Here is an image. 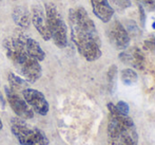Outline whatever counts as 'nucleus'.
Returning <instances> with one entry per match:
<instances>
[{
  "instance_id": "1",
  "label": "nucleus",
  "mask_w": 155,
  "mask_h": 145,
  "mask_svg": "<svg viewBox=\"0 0 155 145\" xmlns=\"http://www.w3.org/2000/svg\"><path fill=\"white\" fill-rule=\"evenodd\" d=\"M71 38L77 51L88 61H95L101 56V40L95 23L82 6L69 11Z\"/></svg>"
},
{
  "instance_id": "2",
  "label": "nucleus",
  "mask_w": 155,
  "mask_h": 145,
  "mask_svg": "<svg viewBox=\"0 0 155 145\" xmlns=\"http://www.w3.org/2000/svg\"><path fill=\"white\" fill-rule=\"evenodd\" d=\"M109 110L108 139L109 145H138V135L133 120L123 115L112 103L107 105Z\"/></svg>"
},
{
  "instance_id": "3",
  "label": "nucleus",
  "mask_w": 155,
  "mask_h": 145,
  "mask_svg": "<svg viewBox=\"0 0 155 145\" xmlns=\"http://www.w3.org/2000/svg\"><path fill=\"white\" fill-rule=\"evenodd\" d=\"M45 19L51 39L56 47L63 49L68 46V27L55 4L45 3Z\"/></svg>"
},
{
  "instance_id": "4",
  "label": "nucleus",
  "mask_w": 155,
  "mask_h": 145,
  "mask_svg": "<svg viewBox=\"0 0 155 145\" xmlns=\"http://www.w3.org/2000/svg\"><path fill=\"white\" fill-rule=\"evenodd\" d=\"M12 133L21 145H49L45 133L37 127L29 125L23 119L14 118L11 123Z\"/></svg>"
},
{
  "instance_id": "5",
  "label": "nucleus",
  "mask_w": 155,
  "mask_h": 145,
  "mask_svg": "<svg viewBox=\"0 0 155 145\" xmlns=\"http://www.w3.org/2000/svg\"><path fill=\"white\" fill-rule=\"evenodd\" d=\"M13 64L18 69L23 78L28 82L35 83L41 78L42 68L40 64L36 58L30 56L28 52H25L23 55H21V57H19Z\"/></svg>"
},
{
  "instance_id": "6",
  "label": "nucleus",
  "mask_w": 155,
  "mask_h": 145,
  "mask_svg": "<svg viewBox=\"0 0 155 145\" xmlns=\"http://www.w3.org/2000/svg\"><path fill=\"white\" fill-rule=\"evenodd\" d=\"M4 90H5V96L8 103L18 118L23 119V120H29L34 116L35 112L33 111V109L25 102V98L19 95L18 92L14 91L8 87H5Z\"/></svg>"
},
{
  "instance_id": "7",
  "label": "nucleus",
  "mask_w": 155,
  "mask_h": 145,
  "mask_svg": "<svg viewBox=\"0 0 155 145\" xmlns=\"http://www.w3.org/2000/svg\"><path fill=\"white\" fill-rule=\"evenodd\" d=\"M109 41L111 45L117 50H124L129 47L131 37L129 35L128 31L124 27L120 21L115 20L109 26L108 31H107Z\"/></svg>"
},
{
  "instance_id": "8",
  "label": "nucleus",
  "mask_w": 155,
  "mask_h": 145,
  "mask_svg": "<svg viewBox=\"0 0 155 145\" xmlns=\"http://www.w3.org/2000/svg\"><path fill=\"white\" fill-rule=\"evenodd\" d=\"M22 98L29 106L33 109V111L40 116H47L49 112V103L45 98V94L41 91L32 88H25L22 91Z\"/></svg>"
},
{
  "instance_id": "9",
  "label": "nucleus",
  "mask_w": 155,
  "mask_h": 145,
  "mask_svg": "<svg viewBox=\"0 0 155 145\" xmlns=\"http://www.w3.org/2000/svg\"><path fill=\"white\" fill-rule=\"evenodd\" d=\"M119 59L127 65L132 66L135 69L143 70L145 67V55L137 47L123 50V52L119 54Z\"/></svg>"
},
{
  "instance_id": "10",
  "label": "nucleus",
  "mask_w": 155,
  "mask_h": 145,
  "mask_svg": "<svg viewBox=\"0 0 155 145\" xmlns=\"http://www.w3.org/2000/svg\"><path fill=\"white\" fill-rule=\"evenodd\" d=\"M31 22L34 25L35 29L40 34V36L43 38V40H51V34H50L49 29H48L45 15L43 14L42 10L40 8H37V6L33 8L31 13Z\"/></svg>"
},
{
  "instance_id": "11",
  "label": "nucleus",
  "mask_w": 155,
  "mask_h": 145,
  "mask_svg": "<svg viewBox=\"0 0 155 145\" xmlns=\"http://www.w3.org/2000/svg\"><path fill=\"white\" fill-rule=\"evenodd\" d=\"M93 13L98 19L108 23L114 15V9L109 0H90Z\"/></svg>"
},
{
  "instance_id": "12",
  "label": "nucleus",
  "mask_w": 155,
  "mask_h": 145,
  "mask_svg": "<svg viewBox=\"0 0 155 145\" xmlns=\"http://www.w3.org/2000/svg\"><path fill=\"white\" fill-rule=\"evenodd\" d=\"M13 20L21 29H28L31 25V14L23 6H16L13 11Z\"/></svg>"
},
{
  "instance_id": "13",
  "label": "nucleus",
  "mask_w": 155,
  "mask_h": 145,
  "mask_svg": "<svg viewBox=\"0 0 155 145\" xmlns=\"http://www.w3.org/2000/svg\"><path fill=\"white\" fill-rule=\"evenodd\" d=\"M25 48L30 56L36 58L38 61H42L45 58V53L41 49L40 45L37 40L31 38V37H25Z\"/></svg>"
},
{
  "instance_id": "14",
  "label": "nucleus",
  "mask_w": 155,
  "mask_h": 145,
  "mask_svg": "<svg viewBox=\"0 0 155 145\" xmlns=\"http://www.w3.org/2000/svg\"><path fill=\"white\" fill-rule=\"evenodd\" d=\"M8 84H10V88L16 92H19V91L22 92L25 88H28L27 81H25V78H20V76L16 75V74L13 73V72L8 73Z\"/></svg>"
},
{
  "instance_id": "15",
  "label": "nucleus",
  "mask_w": 155,
  "mask_h": 145,
  "mask_svg": "<svg viewBox=\"0 0 155 145\" xmlns=\"http://www.w3.org/2000/svg\"><path fill=\"white\" fill-rule=\"evenodd\" d=\"M120 78H121V81H123V83L124 85L130 86V85H133L137 82L138 75H137V73L133 69L128 68V69H124L123 71H121Z\"/></svg>"
},
{
  "instance_id": "16",
  "label": "nucleus",
  "mask_w": 155,
  "mask_h": 145,
  "mask_svg": "<svg viewBox=\"0 0 155 145\" xmlns=\"http://www.w3.org/2000/svg\"><path fill=\"white\" fill-rule=\"evenodd\" d=\"M143 48L146 51H149L151 53H155V36L150 35L145 41H143Z\"/></svg>"
},
{
  "instance_id": "17",
  "label": "nucleus",
  "mask_w": 155,
  "mask_h": 145,
  "mask_svg": "<svg viewBox=\"0 0 155 145\" xmlns=\"http://www.w3.org/2000/svg\"><path fill=\"white\" fill-rule=\"evenodd\" d=\"M116 73H117V67L114 65L111 66L110 69L108 70V74H107L111 89H113V86H114V82H115V80H116Z\"/></svg>"
},
{
  "instance_id": "18",
  "label": "nucleus",
  "mask_w": 155,
  "mask_h": 145,
  "mask_svg": "<svg viewBox=\"0 0 155 145\" xmlns=\"http://www.w3.org/2000/svg\"><path fill=\"white\" fill-rule=\"evenodd\" d=\"M136 1L139 3V5H141L149 12L155 10V0H136Z\"/></svg>"
},
{
  "instance_id": "19",
  "label": "nucleus",
  "mask_w": 155,
  "mask_h": 145,
  "mask_svg": "<svg viewBox=\"0 0 155 145\" xmlns=\"http://www.w3.org/2000/svg\"><path fill=\"white\" fill-rule=\"evenodd\" d=\"M114 5H116V8L118 10H126V9L131 6V1L130 0H112Z\"/></svg>"
},
{
  "instance_id": "20",
  "label": "nucleus",
  "mask_w": 155,
  "mask_h": 145,
  "mask_svg": "<svg viewBox=\"0 0 155 145\" xmlns=\"http://www.w3.org/2000/svg\"><path fill=\"white\" fill-rule=\"evenodd\" d=\"M115 106H116L117 110H118L120 113H123V115H129V105L127 104L126 102L119 101Z\"/></svg>"
},
{
  "instance_id": "21",
  "label": "nucleus",
  "mask_w": 155,
  "mask_h": 145,
  "mask_svg": "<svg viewBox=\"0 0 155 145\" xmlns=\"http://www.w3.org/2000/svg\"><path fill=\"white\" fill-rule=\"evenodd\" d=\"M138 10H139V20H140V25L145 26V20H146V15H145V9L141 5H138Z\"/></svg>"
},
{
  "instance_id": "22",
  "label": "nucleus",
  "mask_w": 155,
  "mask_h": 145,
  "mask_svg": "<svg viewBox=\"0 0 155 145\" xmlns=\"http://www.w3.org/2000/svg\"><path fill=\"white\" fill-rule=\"evenodd\" d=\"M0 106H1L2 108L5 106V100H4L3 95H2V93H1V91H0Z\"/></svg>"
},
{
  "instance_id": "23",
  "label": "nucleus",
  "mask_w": 155,
  "mask_h": 145,
  "mask_svg": "<svg viewBox=\"0 0 155 145\" xmlns=\"http://www.w3.org/2000/svg\"><path fill=\"white\" fill-rule=\"evenodd\" d=\"M2 127H3V124H2V121H1V119H0V130L2 129Z\"/></svg>"
},
{
  "instance_id": "24",
  "label": "nucleus",
  "mask_w": 155,
  "mask_h": 145,
  "mask_svg": "<svg viewBox=\"0 0 155 145\" xmlns=\"http://www.w3.org/2000/svg\"><path fill=\"white\" fill-rule=\"evenodd\" d=\"M152 27H153V29L155 30V20H154V22H153V25H152Z\"/></svg>"
}]
</instances>
